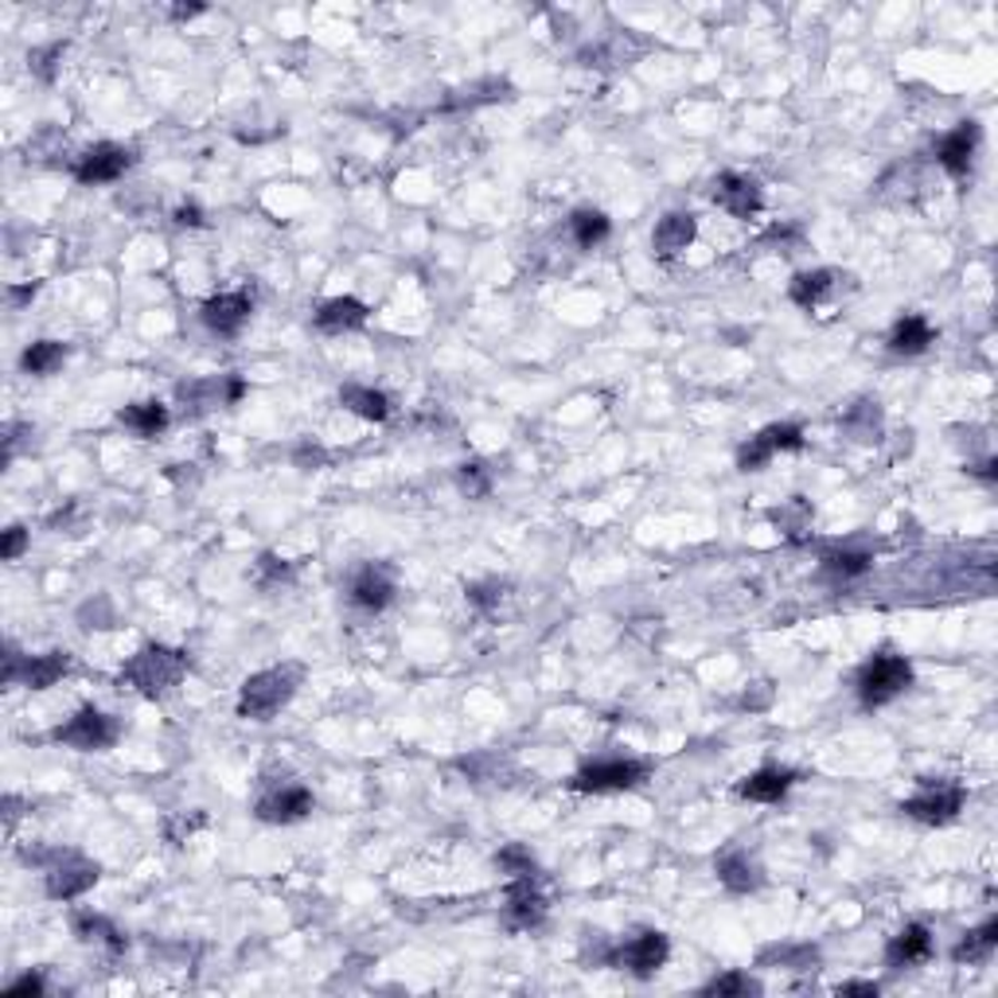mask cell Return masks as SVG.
<instances>
[{
	"label": "cell",
	"instance_id": "1",
	"mask_svg": "<svg viewBox=\"0 0 998 998\" xmlns=\"http://www.w3.org/2000/svg\"><path fill=\"white\" fill-rule=\"evenodd\" d=\"M188 675V655L172 652V647L149 644L121 667V683L133 687L144 698H164L169 690L180 687V679Z\"/></svg>",
	"mask_w": 998,
	"mask_h": 998
},
{
	"label": "cell",
	"instance_id": "2",
	"mask_svg": "<svg viewBox=\"0 0 998 998\" xmlns=\"http://www.w3.org/2000/svg\"><path fill=\"white\" fill-rule=\"evenodd\" d=\"M296 679H301L296 667H270V672L250 675L239 690V718L270 722L296 695Z\"/></svg>",
	"mask_w": 998,
	"mask_h": 998
},
{
	"label": "cell",
	"instance_id": "3",
	"mask_svg": "<svg viewBox=\"0 0 998 998\" xmlns=\"http://www.w3.org/2000/svg\"><path fill=\"white\" fill-rule=\"evenodd\" d=\"M913 687V667L905 655H874L858 672V698L866 706H886Z\"/></svg>",
	"mask_w": 998,
	"mask_h": 998
},
{
	"label": "cell",
	"instance_id": "4",
	"mask_svg": "<svg viewBox=\"0 0 998 998\" xmlns=\"http://www.w3.org/2000/svg\"><path fill=\"white\" fill-rule=\"evenodd\" d=\"M118 737H121L118 718L102 714L98 706H82L71 722H63V726L56 729V742L71 745V749H79V753H102V749H110V745H118Z\"/></svg>",
	"mask_w": 998,
	"mask_h": 998
},
{
	"label": "cell",
	"instance_id": "5",
	"mask_svg": "<svg viewBox=\"0 0 998 998\" xmlns=\"http://www.w3.org/2000/svg\"><path fill=\"white\" fill-rule=\"evenodd\" d=\"M644 776H647L644 760L613 757V760H593V765H585L582 773L569 780V788L593 792V796H601V792H632Z\"/></svg>",
	"mask_w": 998,
	"mask_h": 998
},
{
	"label": "cell",
	"instance_id": "6",
	"mask_svg": "<svg viewBox=\"0 0 998 998\" xmlns=\"http://www.w3.org/2000/svg\"><path fill=\"white\" fill-rule=\"evenodd\" d=\"M964 788H956V784H933L925 780L920 784L917 796H909L901 804V811L909 815V819L917 823H928V827H944V823H951L959 815V807H964Z\"/></svg>",
	"mask_w": 998,
	"mask_h": 998
},
{
	"label": "cell",
	"instance_id": "7",
	"mask_svg": "<svg viewBox=\"0 0 998 998\" xmlns=\"http://www.w3.org/2000/svg\"><path fill=\"white\" fill-rule=\"evenodd\" d=\"M667 956H672L667 936L663 933H639V936H632L628 944H621V948L608 956V964L621 967V971H628V975H636V979H652V975L667 964Z\"/></svg>",
	"mask_w": 998,
	"mask_h": 998
},
{
	"label": "cell",
	"instance_id": "8",
	"mask_svg": "<svg viewBox=\"0 0 998 998\" xmlns=\"http://www.w3.org/2000/svg\"><path fill=\"white\" fill-rule=\"evenodd\" d=\"M67 672H71L67 652L24 655V659H20L17 652H9V663H4V683H24V687H32V690H48V687H56Z\"/></svg>",
	"mask_w": 998,
	"mask_h": 998
},
{
	"label": "cell",
	"instance_id": "9",
	"mask_svg": "<svg viewBox=\"0 0 998 998\" xmlns=\"http://www.w3.org/2000/svg\"><path fill=\"white\" fill-rule=\"evenodd\" d=\"M796 448H804V433H799V425H788V422L765 425V430H760L757 437H749V445L737 453V468L757 472V468H765L776 453H796Z\"/></svg>",
	"mask_w": 998,
	"mask_h": 998
},
{
	"label": "cell",
	"instance_id": "10",
	"mask_svg": "<svg viewBox=\"0 0 998 998\" xmlns=\"http://www.w3.org/2000/svg\"><path fill=\"white\" fill-rule=\"evenodd\" d=\"M129 164H133V152L121 149V144H113V141H102V144H94V149H87L79 157V164H74V180L87 184V188L113 184V180L125 177Z\"/></svg>",
	"mask_w": 998,
	"mask_h": 998
},
{
	"label": "cell",
	"instance_id": "11",
	"mask_svg": "<svg viewBox=\"0 0 998 998\" xmlns=\"http://www.w3.org/2000/svg\"><path fill=\"white\" fill-rule=\"evenodd\" d=\"M98 866L82 855H56V863L48 866V897L56 901H74L87 889H94Z\"/></svg>",
	"mask_w": 998,
	"mask_h": 998
},
{
	"label": "cell",
	"instance_id": "12",
	"mask_svg": "<svg viewBox=\"0 0 998 998\" xmlns=\"http://www.w3.org/2000/svg\"><path fill=\"white\" fill-rule=\"evenodd\" d=\"M714 203L734 219H753L760 208H765V192H760V184L753 177L722 172V177L714 180Z\"/></svg>",
	"mask_w": 998,
	"mask_h": 998
},
{
	"label": "cell",
	"instance_id": "13",
	"mask_svg": "<svg viewBox=\"0 0 998 998\" xmlns=\"http://www.w3.org/2000/svg\"><path fill=\"white\" fill-rule=\"evenodd\" d=\"M975 149H979V125L975 121H959L951 133H944L936 141V160H940V169L948 177L964 180L975 164Z\"/></svg>",
	"mask_w": 998,
	"mask_h": 998
},
{
	"label": "cell",
	"instance_id": "14",
	"mask_svg": "<svg viewBox=\"0 0 998 998\" xmlns=\"http://www.w3.org/2000/svg\"><path fill=\"white\" fill-rule=\"evenodd\" d=\"M250 312H254L250 293H242V289L239 293H219L203 304V324H208L215 336H239L242 324L250 320Z\"/></svg>",
	"mask_w": 998,
	"mask_h": 998
},
{
	"label": "cell",
	"instance_id": "15",
	"mask_svg": "<svg viewBox=\"0 0 998 998\" xmlns=\"http://www.w3.org/2000/svg\"><path fill=\"white\" fill-rule=\"evenodd\" d=\"M312 811V792L301 784H281L258 799V819L262 823H296Z\"/></svg>",
	"mask_w": 998,
	"mask_h": 998
},
{
	"label": "cell",
	"instance_id": "16",
	"mask_svg": "<svg viewBox=\"0 0 998 998\" xmlns=\"http://www.w3.org/2000/svg\"><path fill=\"white\" fill-rule=\"evenodd\" d=\"M347 597H352V605L367 608V613H379V608H386L394 601V577L386 574L383 566H363L352 574Z\"/></svg>",
	"mask_w": 998,
	"mask_h": 998
},
{
	"label": "cell",
	"instance_id": "17",
	"mask_svg": "<svg viewBox=\"0 0 998 998\" xmlns=\"http://www.w3.org/2000/svg\"><path fill=\"white\" fill-rule=\"evenodd\" d=\"M242 391H246L242 379H200V383L180 386V402H188L192 414H203V410H215L223 402H239Z\"/></svg>",
	"mask_w": 998,
	"mask_h": 998
},
{
	"label": "cell",
	"instance_id": "18",
	"mask_svg": "<svg viewBox=\"0 0 998 998\" xmlns=\"http://www.w3.org/2000/svg\"><path fill=\"white\" fill-rule=\"evenodd\" d=\"M695 234H698L695 215H687V211H672V215H663L659 223H655L652 250L659 258H675V254H683L690 242H695Z\"/></svg>",
	"mask_w": 998,
	"mask_h": 998
},
{
	"label": "cell",
	"instance_id": "19",
	"mask_svg": "<svg viewBox=\"0 0 998 998\" xmlns=\"http://www.w3.org/2000/svg\"><path fill=\"white\" fill-rule=\"evenodd\" d=\"M363 324H367V304L355 301V296H332L316 309V327L327 336H344V332H355Z\"/></svg>",
	"mask_w": 998,
	"mask_h": 998
},
{
	"label": "cell",
	"instance_id": "20",
	"mask_svg": "<svg viewBox=\"0 0 998 998\" xmlns=\"http://www.w3.org/2000/svg\"><path fill=\"white\" fill-rule=\"evenodd\" d=\"M796 784V773L792 768H757L753 776H745L737 784V796L753 799V804H780L788 796V788Z\"/></svg>",
	"mask_w": 998,
	"mask_h": 998
},
{
	"label": "cell",
	"instance_id": "21",
	"mask_svg": "<svg viewBox=\"0 0 998 998\" xmlns=\"http://www.w3.org/2000/svg\"><path fill=\"white\" fill-rule=\"evenodd\" d=\"M933 956V933L925 925H905L894 940L886 944V964L889 967H913L925 964Z\"/></svg>",
	"mask_w": 998,
	"mask_h": 998
},
{
	"label": "cell",
	"instance_id": "22",
	"mask_svg": "<svg viewBox=\"0 0 998 998\" xmlns=\"http://www.w3.org/2000/svg\"><path fill=\"white\" fill-rule=\"evenodd\" d=\"M718 881L729 889V894H753L765 881V870H760L757 858H749L745 850H729V855L718 858Z\"/></svg>",
	"mask_w": 998,
	"mask_h": 998
},
{
	"label": "cell",
	"instance_id": "23",
	"mask_svg": "<svg viewBox=\"0 0 998 998\" xmlns=\"http://www.w3.org/2000/svg\"><path fill=\"white\" fill-rule=\"evenodd\" d=\"M835 289H839V273L835 270H807V273H796V278H792L788 296L799 304V309L811 312V309H819Z\"/></svg>",
	"mask_w": 998,
	"mask_h": 998
},
{
	"label": "cell",
	"instance_id": "24",
	"mask_svg": "<svg viewBox=\"0 0 998 998\" xmlns=\"http://www.w3.org/2000/svg\"><path fill=\"white\" fill-rule=\"evenodd\" d=\"M543 917H546V901H543V894L531 886V874H527V878H520L512 889H507V920H512L515 928H531Z\"/></svg>",
	"mask_w": 998,
	"mask_h": 998
},
{
	"label": "cell",
	"instance_id": "25",
	"mask_svg": "<svg viewBox=\"0 0 998 998\" xmlns=\"http://www.w3.org/2000/svg\"><path fill=\"white\" fill-rule=\"evenodd\" d=\"M928 344H933V324L925 316H917V312L901 316L894 324V332H889V352L894 355H920L928 352Z\"/></svg>",
	"mask_w": 998,
	"mask_h": 998
},
{
	"label": "cell",
	"instance_id": "26",
	"mask_svg": "<svg viewBox=\"0 0 998 998\" xmlns=\"http://www.w3.org/2000/svg\"><path fill=\"white\" fill-rule=\"evenodd\" d=\"M118 422L125 430H133L137 437H157L169 430V406L164 402H133L118 414Z\"/></svg>",
	"mask_w": 998,
	"mask_h": 998
},
{
	"label": "cell",
	"instance_id": "27",
	"mask_svg": "<svg viewBox=\"0 0 998 998\" xmlns=\"http://www.w3.org/2000/svg\"><path fill=\"white\" fill-rule=\"evenodd\" d=\"M340 402H344L352 414H360L363 422H386L391 417V399L375 386H344L340 391Z\"/></svg>",
	"mask_w": 998,
	"mask_h": 998
},
{
	"label": "cell",
	"instance_id": "28",
	"mask_svg": "<svg viewBox=\"0 0 998 998\" xmlns=\"http://www.w3.org/2000/svg\"><path fill=\"white\" fill-rule=\"evenodd\" d=\"M63 363H67V347L59 344V340H36V344L20 355V367H24L28 375H40V379L56 375Z\"/></svg>",
	"mask_w": 998,
	"mask_h": 998
},
{
	"label": "cell",
	"instance_id": "29",
	"mask_svg": "<svg viewBox=\"0 0 998 998\" xmlns=\"http://www.w3.org/2000/svg\"><path fill=\"white\" fill-rule=\"evenodd\" d=\"M995 944H998V920L990 917L987 925L971 928V933L959 940V948L951 951V956H956V964H982V959L995 951Z\"/></svg>",
	"mask_w": 998,
	"mask_h": 998
},
{
	"label": "cell",
	"instance_id": "30",
	"mask_svg": "<svg viewBox=\"0 0 998 998\" xmlns=\"http://www.w3.org/2000/svg\"><path fill=\"white\" fill-rule=\"evenodd\" d=\"M569 234H574V242L582 250H593L601 246V242L613 234V223H608V215H601V211H574V219H569Z\"/></svg>",
	"mask_w": 998,
	"mask_h": 998
},
{
	"label": "cell",
	"instance_id": "31",
	"mask_svg": "<svg viewBox=\"0 0 998 998\" xmlns=\"http://www.w3.org/2000/svg\"><path fill=\"white\" fill-rule=\"evenodd\" d=\"M71 925H74V936H79V940H87V944L98 940V944H105V948H113V951H121L129 944L125 936H121L105 917H98V913H79Z\"/></svg>",
	"mask_w": 998,
	"mask_h": 998
},
{
	"label": "cell",
	"instance_id": "32",
	"mask_svg": "<svg viewBox=\"0 0 998 998\" xmlns=\"http://www.w3.org/2000/svg\"><path fill=\"white\" fill-rule=\"evenodd\" d=\"M870 554H858V551H835V554H823V574L835 577V582H850V577H863L870 569Z\"/></svg>",
	"mask_w": 998,
	"mask_h": 998
},
{
	"label": "cell",
	"instance_id": "33",
	"mask_svg": "<svg viewBox=\"0 0 998 998\" xmlns=\"http://www.w3.org/2000/svg\"><path fill=\"white\" fill-rule=\"evenodd\" d=\"M703 995H718V998H737V995H760V982L749 979L745 971H729L718 975L714 982H706Z\"/></svg>",
	"mask_w": 998,
	"mask_h": 998
},
{
	"label": "cell",
	"instance_id": "34",
	"mask_svg": "<svg viewBox=\"0 0 998 998\" xmlns=\"http://www.w3.org/2000/svg\"><path fill=\"white\" fill-rule=\"evenodd\" d=\"M456 487H461L468 500H484V495L492 492V476H487L484 464H461V472H456Z\"/></svg>",
	"mask_w": 998,
	"mask_h": 998
},
{
	"label": "cell",
	"instance_id": "35",
	"mask_svg": "<svg viewBox=\"0 0 998 998\" xmlns=\"http://www.w3.org/2000/svg\"><path fill=\"white\" fill-rule=\"evenodd\" d=\"M495 863L504 866L507 874H515V878H527V874H535V858H531V850H523V847L500 850V858H495Z\"/></svg>",
	"mask_w": 998,
	"mask_h": 998
},
{
	"label": "cell",
	"instance_id": "36",
	"mask_svg": "<svg viewBox=\"0 0 998 998\" xmlns=\"http://www.w3.org/2000/svg\"><path fill=\"white\" fill-rule=\"evenodd\" d=\"M765 959H784L792 971H807V967L819 959V951L815 948H773V951H765Z\"/></svg>",
	"mask_w": 998,
	"mask_h": 998
},
{
	"label": "cell",
	"instance_id": "37",
	"mask_svg": "<svg viewBox=\"0 0 998 998\" xmlns=\"http://www.w3.org/2000/svg\"><path fill=\"white\" fill-rule=\"evenodd\" d=\"M56 59H63V43H51V48H36L32 56H28V63H32V71L40 74V79H56Z\"/></svg>",
	"mask_w": 998,
	"mask_h": 998
},
{
	"label": "cell",
	"instance_id": "38",
	"mask_svg": "<svg viewBox=\"0 0 998 998\" xmlns=\"http://www.w3.org/2000/svg\"><path fill=\"white\" fill-rule=\"evenodd\" d=\"M468 601L480 608H495L500 601H504V585L500 582H480V585H468Z\"/></svg>",
	"mask_w": 998,
	"mask_h": 998
},
{
	"label": "cell",
	"instance_id": "39",
	"mask_svg": "<svg viewBox=\"0 0 998 998\" xmlns=\"http://www.w3.org/2000/svg\"><path fill=\"white\" fill-rule=\"evenodd\" d=\"M24 551H28V531L24 527H9V531H4V538H0V558L17 562Z\"/></svg>",
	"mask_w": 998,
	"mask_h": 998
},
{
	"label": "cell",
	"instance_id": "40",
	"mask_svg": "<svg viewBox=\"0 0 998 998\" xmlns=\"http://www.w3.org/2000/svg\"><path fill=\"white\" fill-rule=\"evenodd\" d=\"M9 995L20 998V995H43V979L40 975H20L17 982H9Z\"/></svg>",
	"mask_w": 998,
	"mask_h": 998
},
{
	"label": "cell",
	"instance_id": "41",
	"mask_svg": "<svg viewBox=\"0 0 998 998\" xmlns=\"http://www.w3.org/2000/svg\"><path fill=\"white\" fill-rule=\"evenodd\" d=\"M839 995H878V982H863V979H850V982H839Z\"/></svg>",
	"mask_w": 998,
	"mask_h": 998
},
{
	"label": "cell",
	"instance_id": "42",
	"mask_svg": "<svg viewBox=\"0 0 998 998\" xmlns=\"http://www.w3.org/2000/svg\"><path fill=\"white\" fill-rule=\"evenodd\" d=\"M177 223L180 226H203V211L195 208V203H184V208L177 211Z\"/></svg>",
	"mask_w": 998,
	"mask_h": 998
},
{
	"label": "cell",
	"instance_id": "43",
	"mask_svg": "<svg viewBox=\"0 0 998 998\" xmlns=\"http://www.w3.org/2000/svg\"><path fill=\"white\" fill-rule=\"evenodd\" d=\"M203 12V4H177V9H172V17L177 20H192V17H200Z\"/></svg>",
	"mask_w": 998,
	"mask_h": 998
},
{
	"label": "cell",
	"instance_id": "44",
	"mask_svg": "<svg viewBox=\"0 0 998 998\" xmlns=\"http://www.w3.org/2000/svg\"><path fill=\"white\" fill-rule=\"evenodd\" d=\"M12 301H32L36 296V285H20V289H9Z\"/></svg>",
	"mask_w": 998,
	"mask_h": 998
}]
</instances>
